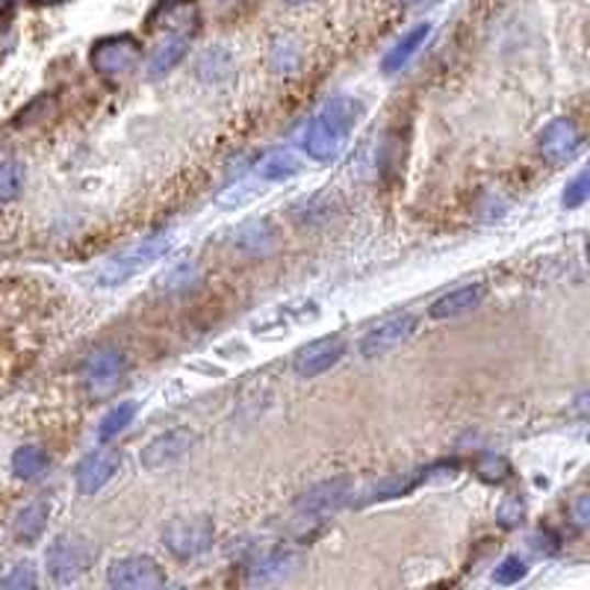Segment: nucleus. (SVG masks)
Instances as JSON below:
<instances>
[{
	"label": "nucleus",
	"instance_id": "nucleus-1",
	"mask_svg": "<svg viewBox=\"0 0 590 590\" xmlns=\"http://www.w3.org/2000/svg\"><path fill=\"white\" fill-rule=\"evenodd\" d=\"M360 115H364V107H360V101L352 98V94L331 98V101L313 115V122L308 124L304 140H301V148L308 151V157L316 159V163L337 159L346 140L352 136L357 122H360Z\"/></svg>",
	"mask_w": 590,
	"mask_h": 590
},
{
	"label": "nucleus",
	"instance_id": "nucleus-2",
	"mask_svg": "<svg viewBox=\"0 0 590 590\" xmlns=\"http://www.w3.org/2000/svg\"><path fill=\"white\" fill-rule=\"evenodd\" d=\"M169 248H171L169 234L145 236L140 243L127 245V248L113 254L110 260L101 263V266L94 269L92 275L94 287H122V283H127L131 278H136L142 269H148L151 263H157Z\"/></svg>",
	"mask_w": 590,
	"mask_h": 590
},
{
	"label": "nucleus",
	"instance_id": "nucleus-3",
	"mask_svg": "<svg viewBox=\"0 0 590 590\" xmlns=\"http://www.w3.org/2000/svg\"><path fill=\"white\" fill-rule=\"evenodd\" d=\"M94 558H98V549L86 537H80V534H59L45 553L47 576L57 581V585H75V581H80L89 572Z\"/></svg>",
	"mask_w": 590,
	"mask_h": 590
},
{
	"label": "nucleus",
	"instance_id": "nucleus-4",
	"mask_svg": "<svg viewBox=\"0 0 590 590\" xmlns=\"http://www.w3.org/2000/svg\"><path fill=\"white\" fill-rule=\"evenodd\" d=\"M89 63L101 77L107 80H119V77H127L131 71H136L142 63V45L140 38L127 36H103L98 38L89 51Z\"/></svg>",
	"mask_w": 590,
	"mask_h": 590
},
{
	"label": "nucleus",
	"instance_id": "nucleus-5",
	"mask_svg": "<svg viewBox=\"0 0 590 590\" xmlns=\"http://www.w3.org/2000/svg\"><path fill=\"white\" fill-rule=\"evenodd\" d=\"M213 541H216V525L210 516H175L163 532V546L180 561L204 555Z\"/></svg>",
	"mask_w": 590,
	"mask_h": 590
},
{
	"label": "nucleus",
	"instance_id": "nucleus-6",
	"mask_svg": "<svg viewBox=\"0 0 590 590\" xmlns=\"http://www.w3.org/2000/svg\"><path fill=\"white\" fill-rule=\"evenodd\" d=\"M348 499H352V478H329L316 488H310L308 493H301L296 502V516L299 523H325L329 516L348 505Z\"/></svg>",
	"mask_w": 590,
	"mask_h": 590
},
{
	"label": "nucleus",
	"instance_id": "nucleus-7",
	"mask_svg": "<svg viewBox=\"0 0 590 590\" xmlns=\"http://www.w3.org/2000/svg\"><path fill=\"white\" fill-rule=\"evenodd\" d=\"M107 585L119 590H154L166 585V572L148 555H127L110 564Z\"/></svg>",
	"mask_w": 590,
	"mask_h": 590
},
{
	"label": "nucleus",
	"instance_id": "nucleus-8",
	"mask_svg": "<svg viewBox=\"0 0 590 590\" xmlns=\"http://www.w3.org/2000/svg\"><path fill=\"white\" fill-rule=\"evenodd\" d=\"M124 375H127V355L122 348H98L86 357L84 385L89 387V393H113L115 387L124 381Z\"/></svg>",
	"mask_w": 590,
	"mask_h": 590
},
{
	"label": "nucleus",
	"instance_id": "nucleus-9",
	"mask_svg": "<svg viewBox=\"0 0 590 590\" xmlns=\"http://www.w3.org/2000/svg\"><path fill=\"white\" fill-rule=\"evenodd\" d=\"M413 334H416V316L413 313H396V316L385 319V322H378L366 331L357 348L364 357H381L408 343Z\"/></svg>",
	"mask_w": 590,
	"mask_h": 590
},
{
	"label": "nucleus",
	"instance_id": "nucleus-10",
	"mask_svg": "<svg viewBox=\"0 0 590 590\" xmlns=\"http://www.w3.org/2000/svg\"><path fill=\"white\" fill-rule=\"evenodd\" d=\"M196 432L187 428V425H178V428H169V432L157 434L154 441L145 443V449H142L140 460L145 469H163L180 460L187 455L192 446H196Z\"/></svg>",
	"mask_w": 590,
	"mask_h": 590
},
{
	"label": "nucleus",
	"instance_id": "nucleus-11",
	"mask_svg": "<svg viewBox=\"0 0 590 590\" xmlns=\"http://www.w3.org/2000/svg\"><path fill=\"white\" fill-rule=\"evenodd\" d=\"M148 27L166 36L192 38L198 30L196 0H157V7L148 15Z\"/></svg>",
	"mask_w": 590,
	"mask_h": 590
},
{
	"label": "nucleus",
	"instance_id": "nucleus-12",
	"mask_svg": "<svg viewBox=\"0 0 590 590\" xmlns=\"http://www.w3.org/2000/svg\"><path fill=\"white\" fill-rule=\"evenodd\" d=\"M346 355V343L343 337H322L308 343L304 348L296 352L292 357V372L299 375V378H319L322 372H329L331 366H337Z\"/></svg>",
	"mask_w": 590,
	"mask_h": 590
},
{
	"label": "nucleus",
	"instance_id": "nucleus-13",
	"mask_svg": "<svg viewBox=\"0 0 590 590\" xmlns=\"http://www.w3.org/2000/svg\"><path fill=\"white\" fill-rule=\"evenodd\" d=\"M581 145H585V140H581L579 127H576L572 119H555L537 136V151L544 154V159L555 163V166L570 163L581 151Z\"/></svg>",
	"mask_w": 590,
	"mask_h": 590
},
{
	"label": "nucleus",
	"instance_id": "nucleus-14",
	"mask_svg": "<svg viewBox=\"0 0 590 590\" xmlns=\"http://www.w3.org/2000/svg\"><path fill=\"white\" fill-rule=\"evenodd\" d=\"M122 467V455L113 449H98L92 455H86L75 469V485L84 497H94L98 490L107 488L113 476Z\"/></svg>",
	"mask_w": 590,
	"mask_h": 590
},
{
	"label": "nucleus",
	"instance_id": "nucleus-15",
	"mask_svg": "<svg viewBox=\"0 0 590 590\" xmlns=\"http://www.w3.org/2000/svg\"><path fill=\"white\" fill-rule=\"evenodd\" d=\"M231 245L245 257H266L278 248V227L269 219H248L236 227Z\"/></svg>",
	"mask_w": 590,
	"mask_h": 590
},
{
	"label": "nucleus",
	"instance_id": "nucleus-16",
	"mask_svg": "<svg viewBox=\"0 0 590 590\" xmlns=\"http://www.w3.org/2000/svg\"><path fill=\"white\" fill-rule=\"evenodd\" d=\"M488 299V287L485 283H467V287H458V290L446 292L441 299L434 301L428 308V316L443 322V319H458L469 310L481 308V301Z\"/></svg>",
	"mask_w": 590,
	"mask_h": 590
},
{
	"label": "nucleus",
	"instance_id": "nucleus-17",
	"mask_svg": "<svg viewBox=\"0 0 590 590\" xmlns=\"http://www.w3.org/2000/svg\"><path fill=\"white\" fill-rule=\"evenodd\" d=\"M299 567V553L292 549H269V553L257 555L248 567V581L252 585H272L287 576H292Z\"/></svg>",
	"mask_w": 590,
	"mask_h": 590
},
{
	"label": "nucleus",
	"instance_id": "nucleus-18",
	"mask_svg": "<svg viewBox=\"0 0 590 590\" xmlns=\"http://www.w3.org/2000/svg\"><path fill=\"white\" fill-rule=\"evenodd\" d=\"M425 481V469H408V472H393V476L375 481L372 488L366 490L364 505H372V502H390V499L408 497L411 490H416Z\"/></svg>",
	"mask_w": 590,
	"mask_h": 590
},
{
	"label": "nucleus",
	"instance_id": "nucleus-19",
	"mask_svg": "<svg viewBox=\"0 0 590 590\" xmlns=\"http://www.w3.org/2000/svg\"><path fill=\"white\" fill-rule=\"evenodd\" d=\"M47 516H51V502L47 499H36V502H30L15 514V523H12V534H15V541L19 544H33L42 537L47 525Z\"/></svg>",
	"mask_w": 590,
	"mask_h": 590
},
{
	"label": "nucleus",
	"instance_id": "nucleus-20",
	"mask_svg": "<svg viewBox=\"0 0 590 590\" xmlns=\"http://www.w3.org/2000/svg\"><path fill=\"white\" fill-rule=\"evenodd\" d=\"M432 36V24H416V27L411 30V33H404L399 42H396L393 47H390V54L385 57V63H381V68H385L387 75H393V71H402L408 63H411V57L420 51L422 45H425V38Z\"/></svg>",
	"mask_w": 590,
	"mask_h": 590
},
{
	"label": "nucleus",
	"instance_id": "nucleus-21",
	"mask_svg": "<svg viewBox=\"0 0 590 590\" xmlns=\"http://www.w3.org/2000/svg\"><path fill=\"white\" fill-rule=\"evenodd\" d=\"M304 169L299 154H292L290 148H275L269 154H263L257 163V175L263 180H290L292 175H299Z\"/></svg>",
	"mask_w": 590,
	"mask_h": 590
},
{
	"label": "nucleus",
	"instance_id": "nucleus-22",
	"mask_svg": "<svg viewBox=\"0 0 590 590\" xmlns=\"http://www.w3.org/2000/svg\"><path fill=\"white\" fill-rule=\"evenodd\" d=\"M189 36H166L154 47V54L148 57V77L169 75L171 68L178 66L180 59L187 57Z\"/></svg>",
	"mask_w": 590,
	"mask_h": 590
},
{
	"label": "nucleus",
	"instance_id": "nucleus-23",
	"mask_svg": "<svg viewBox=\"0 0 590 590\" xmlns=\"http://www.w3.org/2000/svg\"><path fill=\"white\" fill-rule=\"evenodd\" d=\"M136 413H140V404L136 402H119L115 408H110V411L103 413L101 425H98V441L101 443L115 441V437L136 420Z\"/></svg>",
	"mask_w": 590,
	"mask_h": 590
},
{
	"label": "nucleus",
	"instance_id": "nucleus-24",
	"mask_svg": "<svg viewBox=\"0 0 590 590\" xmlns=\"http://www.w3.org/2000/svg\"><path fill=\"white\" fill-rule=\"evenodd\" d=\"M231 71H234V59H231L225 47H213V51L201 54L196 66V75L207 84H222V80L231 77Z\"/></svg>",
	"mask_w": 590,
	"mask_h": 590
},
{
	"label": "nucleus",
	"instance_id": "nucleus-25",
	"mask_svg": "<svg viewBox=\"0 0 590 590\" xmlns=\"http://www.w3.org/2000/svg\"><path fill=\"white\" fill-rule=\"evenodd\" d=\"M45 467H47L45 449H42V446H33V443L21 446V449H15V455H12V472L19 478H24V481H33V478L42 476Z\"/></svg>",
	"mask_w": 590,
	"mask_h": 590
},
{
	"label": "nucleus",
	"instance_id": "nucleus-26",
	"mask_svg": "<svg viewBox=\"0 0 590 590\" xmlns=\"http://www.w3.org/2000/svg\"><path fill=\"white\" fill-rule=\"evenodd\" d=\"M24 187V171L19 163H0V204L15 201Z\"/></svg>",
	"mask_w": 590,
	"mask_h": 590
},
{
	"label": "nucleus",
	"instance_id": "nucleus-27",
	"mask_svg": "<svg viewBox=\"0 0 590 590\" xmlns=\"http://www.w3.org/2000/svg\"><path fill=\"white\" fill-rule=\"evenodd\" d=\"M263 189L257 187V183H252V180H243V183H236V187L225 189L222 196H219V204L222 207H245L248 201H254V198L260 196Z\"/></svg>",
	"mask_w": 590,
	"mask_h": 590
},
{
	"label": "nucleus",
	"instance_id": "nucleus-28",
	"mask_svg": "<svg viewBox=\"0 0 590 590\" xmlns=\"http://www.w3.org/2000/svg\"><path fill=\"white\" fill-rule=\"evenodd\" d=\"M525 572H528V567H525L523 558L520 555H508L505 561L497 567V572H493V581L497 585H516L520 579H525Z\"/></svg>",
	"mask_w": 590,
	"mask_h": 590
},
{
	"label": "nucleus",
	"instance_id": "nucleus-29",
	"mask_svg": "<svg viewBox=\"0 0 590 590\" xmlns=\"http://www.w3.org/2000/svg\"><path fill=\"white\" fill-rule=\"evenodd\" d=\"M588 196H590V178H588V171H579V175H576V178L570 180V183H567V192H564V207H567V210H576V207H581L585 204V201H588Z\"/></svg>",
	"mask_w": 590,
	"mask_h": 590
},
{
	"label": "nucleus",
	"instance_id": "nucleus-30",
	"mask_svg": "<svg viewBox=\"0 0 590 590\" xmlns=\"http://www.w3.org/2000/svg\"><path fill=\"white\" fill-rule=\"evenodd\" d=\"M476 472L485 478V481H505L511 469H508L505 460L497 458V455H485V458L476 464Z\"/></svg>",
	"mask_w": 590,
	"mask_h": 590
},
{
	"label": "nucleus",
	"instance_id": "nucleus-31",
	"mask_svg": "<svg viewBox=\"0 0 590 590\" xmlns=\"http://www.w3.org/2000/svg\"><path fill=\"white\" fill-rule=\"evenodd\" d=\"M0 588H36V570L30 564H19V567H12L10 576L0 579Z\"/></svg>",
	"mask_w": 590,
	"mask_h": 590
},
{
	"label": "nucleus",
	"instance_id": "nucleus-32",
	"mask_svg": "<svg viewBox=\"0 0 590 590\" xmlns=\"http://www.w3.org/2000/svg\"><path fill=\"white\" fill-rule=\"evenodd\" d=\"M196 263H180V266H175V269L163 278V287H166V290H180V287H189V283L196 281Z\"/></svg>",
	"mask_w": 590,
	"mask_h": 590
},
{
	"label": "nucleus",
	"instance_id": "nucleus-33",
	"mask_svg": "<svg viewBox=\"0 0 590 590\" xmlns=\"http://www.w3.org/2000/svg\"><path fill=\"white\" fill-rule=\"evenodd\" d=\"M520 516H523V502H520V499H508L505 505L499 508V520H502V525H516L520 523Z\"/></svg>",
	"mask_w": 590,
	"mask_h": 590
},
{
	"label": "nucleus",
	"instance_id": "nucleus-34",
	"mask_svg": "<svg viewBox=\"0 0 590 590\" xmlns=\"http://www.w3.org/2000/svg\"><path fill=\"white\" fill-rule=\"evenodd\" d=\"M572 511H576V523L588 525L590 508H588V497H585V493H581V497L576 499V505H572Z\"/></svg>",
	"mask_w": 590,
	"mask_h": 590
},
{
	"label": "nucleus",
	"instance_id": "nucleus-35",
	"mask_svg": "<svg viewBox=\"0 0 590 590\" xmlns=\"http://www.w3.org/2000/svg\"><path fill=\"white\" fill-rule=\"evenodd\" d=\"M408 7H422V3H434V0H402Z\"/></svg>",
	"mask_w": 590,
	"mask_h": 590
},
{
	"label": "nucleus",
	"instance_id": "nucleus-36",
	"mask_svg": "<svg viewBox=\"0 0 590 590\" xmlns=\"http://www.w3.org/2000/svg\"><path fill=\"white\" fill-rule=\"evenodd\" d=\"M287 3H292V7H299V3H308V0H287Z\"/></svg>",
	"mask_w": 590,
	"mask_h": 590
}]
</instances>
